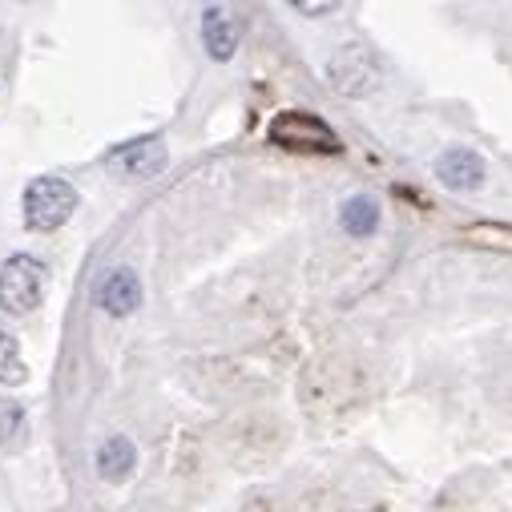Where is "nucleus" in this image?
Returning a JSON list of instances; mask_svg holds the SVG:
<instances>
[{
    "label": "nucleus",
    "instance_id": "3",
    "mask_svg": "<svg viewBox=\"0 0 512 512\" xmlns=\"http://www.w3.org/2000/svg\"><path fill=\"white\" fill-rule=\"evenodd\" d=\"M45 295V263L33 254H13L0 263V311L29 315Z\"/></svg>",
    "mask_w": 512,
    "mask_h": 512
},
{
    "label": "nucleus",
    "instance_id": "9",
    "mask_svg": "<svg viewBox=\"0 0 512 512\" xmlns=\"http://www.w3.org/2000/svg\"><path fill=\"white\" fill-rule=\"evenodd\" d=\"M339 226L351 234V238H371L379 230V202L371 194H351L339 210Z\"/></svg>",
    "mask_w": 512,
    "mask_h": 512
},
{
    "label": "nucleus",
    "instance_id": "4",
    "mask_svg": "<svg viewBox=\"0 0 512 512\" xmlns=\"http://www.w3.org/2000/svg\"><path fill=\"white\" fill-rule=\"evenodd\" d=\"M327 77H331V85H335L339 93H347V97H363V93H371V89L379 85V69H375V61H371L359 45L339 49V53L331 57V65H327Z\"/></svg>",
    "mask_w": 512,
    "mask_h": 512
},
{
    "label": "nucleus",
    "instance_id": "7",
    "mask_svg": "<svg viewBox=\"0 0 512 512\" xmlns=\"http://www.w3.org/2000/svg\"><path fill=\"white\" fill-rule=\"evenodd\" d=\"M436 178H440V186H448V190H456V194H472V190L484 186L488 166H484V158H480L476 150L452 146V150H444V154L436 158Z\"/></svg>",
    "mask_w": 512,
    "mask_h": 512
},
{
    "label": "nucleus",
    "instance_id": "6",
    "mask_svg": "<svg viewBox=\"0 0 512 512\" xmlns=\"http://www.w3.org/2000/svg\"><path fill=\"white\" fill-rule=\"evenodd\" d=\"M242 33H246L242 13L222 9V5H210L202 13V45H206V53L214 61H230L238 53V45H242Z\"/></svg>",
    "mask_w": 512,
    "mask_h": 512
},
{
    "label": "nucleus",
    "instance_id": "10",
    "mask_svg": "<svg viewBox=\"0 0 512 512\" xmlns=\"http://www.w3.org/2000/svg\"><path fill=\"white\" fill-rule=\"evenodd\" d=\"M138 464V452L125 436H109L101 448H97V472L101 480H125Z\"/></svg>",
    "mask_w": 512,
    "mask_h": 512
},
{
    "label": "nucleus",
    "instance_id": "12",
    "mask_svg": "<svg viewBox=\"0 0 512 512\" xmlns=\"http://www.w3.org/2000/svg\"><path fill=\"white\" fill-rule=\"evenodd\" d=\"M25 436V408L9 396H0V448H9Z\"/></svg>",
    "mask_w": 512,
    "mask_h": 512
},
{
    "label": "nucleus",
    "instance_id": "1",
    "mask_svg": "<svg viewBox=\"0 0 512 512\" xmlns=\"http://www.w3.org/2000/svg\"><path fill=\"white\" fill-rule=\"evenodd\" d=\"M271 142L283 150H299V154H339V134L331 125L307 109H287L271 121Z\"/></svg>",
    "mask_w": 512,
    "mask_h": 512
},
{
    "label": "nucleus",
    "instance_id": "11",
    "mask_svg": "<svg viewBox=\"0 0 512 512\" xmlns=\"http://www.w3.org/2000/svg\"><path fill=\"white\" fill-rule=\"evenodd\" d=\"M25 379H29V367H25L21 343L0 327V383H25Z\"/></svg>",
    "mask_w": 512,
    "mask_h": 512
},
{
    "label": "nucleus",
    "instance_id": "2",
    "mask_svg": "<svg viewBox=\"0 0 512 512\" xmlns=\"http://www.w3.org/2000/svg\"><path fill=\"white\" fill-rule=\"evenodd\" d=\"M77 190L65 178H33L25 186V226L29 230H57L77 210Z\"/></svg>",
    "mask_w": 512,
    "mask_h": 512
},
{
    "label": "nucleus",
    "instance_id": "5",
    "mask_svg": "<svg viewBox=\"0 0 512 512\" xmlns=\"http://www.w3.org/2000/svg\"><path fill=\"white\" fill-rule=\"evenodd\" d=\"M93 303H97L105 315H113V319L134 315V311L142 307V279H138V271H130V267L109 271V275L93 287Z\"/></svg>",
    "mask_w": 512,
    "mask_h": 512
},
{
    "label": "nucleus",
    "instance_id": "8",
    "mask_svg": "<svg viewBox=\"0 0 512 512\" xmlns=\"http://www.w3.org/2000/svg\"><path fill=\"white\" fill-rule=\"evenodd\" d=\"M109 162H113L117 170H125L130 178H154V174H162V170H166L170 154H166V142H162L158 134H150V138L125 142L121 150H113V154H109Z\"/></svg>",
    "mask_w": 512,
    "mask_h": 512
},
{
    "label": "nucleus",
    "instance_id": "13",
    "mask_svg": "<svg viewBox=\"0 0 512 512\" xmlns=\"http://www.w3.org/2000/svg\"><path fill=\"white\" fill-rule=\"evenodd\" d=\"M335 5H303V0H295V13H331Z\"/></svg>",
    "mask_w": 512,
    "mask_h": 512
}]
</instances>
